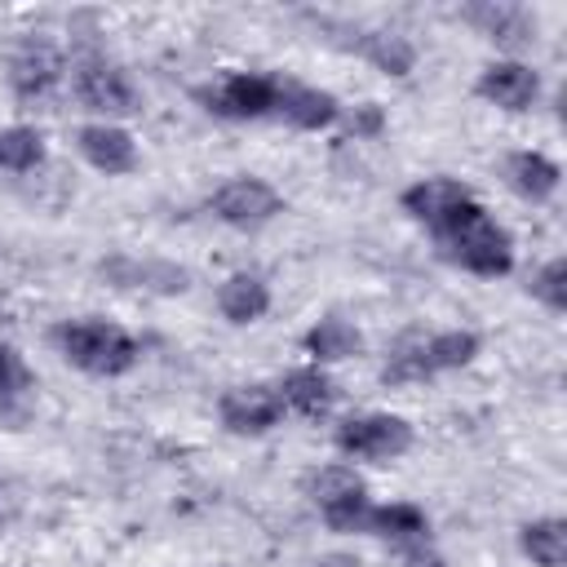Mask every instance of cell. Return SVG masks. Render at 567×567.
<instances>
[{"instance_id":"6da1fadb","label":"cell","mask_w":567,"mask_h":567,"mask_svg":"<svg viewBox=\"0 0 567 567\" xmlns=\"http://www.w3.org/2000/svg\"><path fill=\"white\" fill-rule=\"evenodd\" d=\"M443 248V257L478 279H501L514 270V239L509 230L470 195L465 204H456L434 230H430Z\"/></svg>"},{"instance_id":"8992f818","label":"cell","mask_w":567,"mask_h":567,"mask_svg":"<svg viewBox=\"0 0 567 567\" xmlns=\"http://www.w3.org/2000/svg\"><path fill=\"white\" fill-rule=\"evenodd\" d=\"M275 80L261 71H226L213 84H199L195 97L217 120H266L275 115Z\"/></svg>"},{"instance_id":"5b68a950","label":"cell","mask_w":567,"mask_h":567,"mask_svg":"<svg viewBox=\"0 0 567 567\" xmlns=\"http://www.w3.org/2000/svg\"><path fill=\"white\" fill-rule=\"evenodd\" d=\"M319 518L332 527V532H363L368 527V514H372V501H368V483L350 470V465H319L306 483Z\"/></svg>"},{"instance_id":"e0dca14e","label":"cell","mask_w":567,"mask_h":567,"mask_svg":"<svg viewBox=\"0 0 567 567\" xmlns=\"http://www.w3.org/2000/svg\"><path fill=\"white\" fill-rule=\"evenodd\" d=\"M217 310H221L226 323L248 328L270 310V284L261 275H252V270H235V275H226L217 284Z\"/></svg>"},{"instance_id":"44dd1931","label":"cell","mask_w":567,"mask_h":567,"mask_svg":"<svg viewBox=\"0 0 567 567\" xmlns=\"http://www.w3.org/2000/svg\"><path fill=\"white\" fill-rule=\"evenodd\" d=\"M363 532H372V536H381L390 545H408V540H425L430 536V518L412 501H390V505H372Z\"/></svg>"},{"instance_id":"83f0119b","label":"cell","mask_w":567,"mask_h":567,"mask_svg":"<svg viewBox=\"0 0 567 567\" xmlns=\"http://www.w3.org/2000/svg\"><path fill=\"white\" fill-rule=\"evenodd\" d=\"M341 120H346V128H350L354 142H372V137L385 133V111H381V102H359L354 111H341Z\"/></svg>"},{"instance_id":"52a82bcc","label":"cell","mask_w":567,"mask_h":567,"mask_svg":"<svg viewBox=\"0 0 567 567\" xmlns=\"http://www.w3.org/2000/svg\"><path fill=\"white\" fill-rule=\"evenodd\" d=\"M208 208H213V217L226 221L230 230H261V226H270V221L284 213V195H279L266 177L244 173V177L221 182V186L208 195Z\"/></svg>"},{"instance_id":"7402d4cb","label":"cell","mask_w":567,"mask_h":567,"mask_svg":"<svg viewBox=\"0 0 567 567\" xmlns=\"http://www.w3.org/2000/svg\"><path fill=\"white\" fill-rule=\"evenodd\" d=\"M518 549L536 567H563L567 563V523L563 518H532L518 527Z\"/></svg>"},{"instance_id":"277c9868","label":"cell","mask_w":567,"mask_h":567,"mask_svg":"<svg viewBox=\"0 0 567 567\" xmlns=\"http://www.w3.org/2000/svg\"><path fill=\"white\" fill-rule=\"evenodd\" d=\"M332 443L341 456L350 461H372V465H385V461H399L412 452L416 434H412V421L394 416V412H359V416H346L337 430H332Z\"/></svg>"},{"instance_id":"d4e9b609","label":"cell","mask_w":567,"mask_h":567,"mask_svg":"<svg viewBox=\"0 0 567 567\" xmlns=\"http://www.w3.org/2000/svg\"><path fill=\"white\" fill-rule=\"evenodd\" d=\"M44 164V133L35 124H0V168L31 173Z\"/></svg>"},{"instance_id":"5bb4252c","label":"cell","mask_w":567,"mask_h":567,"mask_svg":"<svg viewBox=\"0 0 567 567\" xmlns=\"http://www.w3.org/2000/svg\"><path fill=\"white\" fill-rule=\"evenodd\" d=\"M284 399V412H297L306 421H323L337 403V385L319 363H301L292 372H284V381L275 385Z\"/></svg>"},{"instance_id":"ffe728a7","label":"cell","mask_w":567,"mask_h":567,"mask_svg":"<svg viewBox=\"0 0 567 567\" xmlns=\"http://www.w3.org/2000/svg\"><path fill=\"white\" fill-rule=\"evenodd\" d=\"M301 350L310 354V363H341V359H354L359 350H363V332L350 323V319H341V315H328V319H319L315 328H306V337H301Z\"/></svg>"},{"instance_id":"7c38bea8","label":"cell","mask_w":567,"mask_h":567,"mask_svg":"<svg viewBox=\"0 0 567 567\" xmlns=\"http://www.w3.org/2000/svg\"><path fill=\"white\" fill-rule=\"evenodd\" d=\"M75 151L84 155L89 168H97L106 177H124V173L137 168V142L120 124H102V120L80 124L75 128Z\"/></svg>"},{"instance_id":"2e32d148","label":"cell","mask_w":567,"mask_h":567,"mask_svg":"<svg viewBox=\"0 0 567 567\" xmlns=\"http://www.w3.org/2000/svg\"><path fill=\"white\" fill-rule=\"evenodd\" d=\"M474 190L465 186V182H456V177H421V182H412L408 190H403V213L412 217V221H421L425 230H434L456 204H465Z\"/></svg>"},{"instance_id":"30bf717a","label":"cell","mask_w":567,"mask_h":567,"mask_svg":"<svg viewBox=\"0 0 567 567\" xmlns=\"http://www.w3.org/2000/svg\"><path fill=\"white\" fill-rule=\"evenodd\" d=\"M474 93H478L483 102H492V106L518 115V111H532V106H536V97H540V75H536L527 62H518V58H501V62H487V66L478 71Z\"/></svg>"},{"instance_id":"3957f363","label":"cell","mask_w":567,"mask_h":567,"mask_svg":"<svg viewBox=\"0 0 567 567\" xmlns=\"http://www.w3.org/2000/svg\"><path fill=\"white\" fill-rule=\"evenodd\" d=\"M71 93H75V102L84 111L102 115V124H115V120H124V115H133L142 106L133 75L120 62L102 58V53H84L71 66Z\"/></svg>"},{"instance_id":"4fadbf2b","label":"cell","mask_w":567,"mask_h":567,"mask_svg":"<svg viewBox=\"0 0 567 567\" xmlns=\"http://www.w3.org/2000/svg\"><path fill=\"white\" fill-rule=\"evenodd\" d=\"M62 71H66V62H62L58 44H49V40H27V44L13 53V62H9V84H13V93H18L22 102H40V97H49V93L62 84Z\"/></svg>"},{"instance_id":"9a60e30c","label":"cell","mask_w":567,"mask_h":567,"mask_svg":"<svg viewBox=\"0 0 567 567\" xmlns=\"http://www.w3.org/2000/svg\"><path fill=\"white\" fill-rule=\"evenodd\" d=\"M461 18L470 27H478L487 40L505 44V49H523L536 40V18L523 9V4H505V0H483V4H470L461 9Z\"/></svg>"},{"instance_id":"cb8c5ba5","label":"cell","mask_w":567,"mask_h":567,"mask_svg":"<svg viewBox=\"0 0 567 567\" xmlns=\"http://www.w3.org/2000/svg\"><path fill=\"white\" fill-rule=\"evenodd\" d=\"M31 390H35V377H31L27 359L9 341H0V416L18 421L31 403Z\"/></svg>"},{"instance_id":"ba28073f","label":"cell","mask_w":567,"mask_h":567,"mask_svg":"<svg viewBox=\"0 0 567 567\" xmlns=\"http://www.w3.org/2000/svg\"><path fill=\"white\" fill-rule=\"evenodd\" d=\"M217 416L230 434H266L284 421V399L275 385L266 381H248V385H230L221 399H217Z\"/></svg>"},{"instance_id":"484cf974","label":"cell","mask_w":567,"mask_h":567,"mask_svg":"<svg viewBox=\"0 0 567 567\" xmlns=\"http://www.w3.org/2000/svg\"><path fill=\"white\" fill-rule=\"evenodd\" d=\"M430 377L434 372L425 363V337H416V332L394 341V350L381 363V385H416V381H430Z\"/></svg>"},{"instance_id":"d6986e66","label":"cell","mask_w":567,"mask_h":567,"mask_svg":"<svg viewBox=\"0 0 567 567\" xmlns=\"http://www.w3.org/2000/svg\"><path fill=\"white\" fill-rule=\"evenodd\" d=\"M350 35H354L350 49H354L363 62H372L381 75H408V71L416 66V49H412V40L399 35V31L359 27V31H350Z\"/></svg>"},{"instance_id":"f546056e","label":"cell","mask_w":567,"mask_h":567,"mask_svg":"<svg viewBox=\"0 0 567 567\" xmlns=\"http://www.w3.org/2000/svg\"><path fill=\"white\" fill-rule=\"evenodd\" d=\"M315 567H363V563H359V554H346V549H337V554H323Z\"/></svg>"},{"instance_id":"7a4b0ae2","label":"cell","mask_w":567,"mask_h":567,"mask_svg":"<svg viewBox=\"0 0 567 567\" xmlns=\"http://www.w3.org/2000/svg\"><path fill=\"white\" fill-rule=\"evenodd\" d=\"M49 341L58 346V354L71 368H80L89 377H124L142 359V346L120 323L97 319V315H89V319H62L49 332Z\"/></svg>"},{"instance_id":"f1b7e54d","label":"cell","mask_w":567,"mask_h":567,"mask_svg":"<svg viewBox=\"0 0 567 567\" xmlns=\"http://www.w3.org/2000/svg\"><path fill=\"white\" fill-rule=\"evenodd\" d=\"M399 554V567H447V558L434 549V540H408V545H394Z\"/></svg>"},{"instance_id":"ac0fdd59","label":"cell","mask_w":567,"mask_h":567,"mask_svg":"<svg viewBox=\"0 0 567 567\" xmlns=\"http://www.w3.org/2000/svg\"><path fill=\"white\" fill-rule=\"evenodd\" d=\"M505 182H509L514 195H523V199H532V204H545V199L558 195L563 168H558L545 151H514V155L505 159Z\"/></svg>"},{"instance_id":"4316f807","label":"cell","mask_w":567,"mask_h":567,"mask_svg":"<svg viewBox=\"0 0 567 567\" xmlns=\"http://www.w3.org/2000/svg\"><path fill=\"white\" fill-rule=\"evenodd\" d=\"M532 297L545 306V310H554V315H563L567 310V257H549L536 275H532Z\"/></svg>"},{"instance_id":"8fae6325","label":"cell","mask_w":567,"mask_h":567,"mask_svg":"<svg viewBox=\"0 0 567 567\" xmlns=\"http://www.w3.org/2000/svg\"><path fill=\"white\" fill-rule=\"evenodd\" d=\"M275 120L292 124L301 133H319L341 120V102L328 89H315L301 80H275Z\"/></svg>"},{"instance_id":"603a6c76","label":"cell","mask_w":567,"mask_h":567,"mask_svg":"<svg viewBox=\"0 0 567 567\" xmlns=\"http://www.w3.org/2000/svg\"><path fill=\"white\" fill-rule=\"evenodd\" d=\"M478 346H483L478 332H470V328H443V332H430L425 337V363H430L434 377L439 372H456V368L474 363Z\"/></svg>"},{"instance_id":"9c48e42d","label":"cell","mask_w":567,"mask_h":567,"mask_svg":"<svg viewBox=\"0 0 567 567\" xmlns=\"http://www.w3.org/2000/svg\"><path fill=\"white\" fill-rule=\"evenodd\" d=\"M97 275L115 288H128V292H159V297H182L190 288V270L177 266V261H142V257H106L97 261Z\"/></svg>"}]
</instances>
